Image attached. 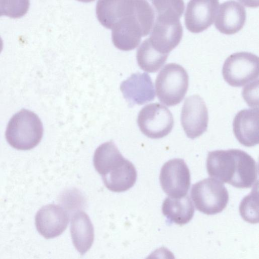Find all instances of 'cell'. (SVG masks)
Masks as SVG:
<instances>
[{"instance_id":"obj_1","label":"cell","mask_w":259,"mask_h":259,"mask_svg":"<svg viewBox=\"0 0 259 259\" xmlns=\"http://www.w3.org/2000/svg\"><path fill=\"white\" fill-rule=\"evenodd\" d=\"M206 168L211 178L238 188H249L258 182L257 163L240 149L209 152Z\"/></svg>"},{"instance_id":"obj_2","label":"cell","mask_w":259,"mask_h":259,"mask_svg":"<svg viewBox=\"0 0 259 259\" xmlns=\"http://www.w3.org/2000/svg\"><path fill=\"white\" fill-rule=\"evenodd\" d=\"M155 17L154 9L146 0H136L134 13L122 18L111 28L115 47L125 51L137 48L141 37L151 31Z\"/></svg>"},{"instance_id":"obj_3","label":"cell","mask_w":259,"mask_h":259,"mask_svg":"<svg viewBox=\"0 0 259 259\" xmlns=\"http://www.w3.org/2000/svg\"><path fill=\"white\" fill-rule=\"evenodd\" d=\"M43 126L34 112L23 109L15 114L6 131L8 143L17 150H27L36 146L43 136Z\"/></svg>"},{"instance_id":"obj_4","label":"cell","mask_w":259,"mask_h":259,"mask_svg":"<svg viewBox=\"0 0 259 259\" xmlns=\"http://www.w3.org/2000/svg\"><path fill=\"white\" fill-rule=\"evenodd\" d=\"M189 86V76L180 65L168 63L158 74L155 88L160 102L167 106L179 104L185 96Z\"/></svg>"},{"instance_id":"obj_5","label":"cell","mask_w":259,"mask_h":259,"mask_svg":"<svg viewBox=\"0 0 259 259\" xmlns=\"http://www.w3.org/2000/svg\"><path fill=\"white\" fill-rule=\"evenodd\" d=\"M191 196L196 209L207 214L222 212L229 201V193L220 180L208 178L193 185Z\"/></svg>"},{"instance_id":"obj_6","label":"cell","mask_w":259,"mask_h":259,"mask_svg":"<svg viewBox=\"0 0 259 259\" xmlns=\"http://www.w3.org/2000/svg\"><path fill=\"white\" fill-rule=\"evenodd\" d=\"M258 57L250 52L234 53L225 60L222 68L224 80L231 86L243 87L258 79Z\"/></svg>"},{"instance_id":"obj_7","label":"cell","mask_w":259,"mask_h":259,"mask_svg":"<svg viewBox=\"0 0 259 259\" xmlns=\"http://www.w3.org/2000/svg\"><path fill=\"white\" fill-rule=\"evenodd\" d=\"M137 122L142 133L151 139H160L168 135L174 123L170 110L158 103L144 106L138 114Z\"/></svg>"},{"instance_id":"obj_8","label":"cell","mask_w":259,"mask_h":259,"mask_svg":"<svg viewBox=\"0 0 259 259\" xmlns=\"http://www.w3.org/2000/svg\"><path fill=\"white\" fill-rule=\"evenodd\" d=\"M160 183L169 197L181 198L187 194L191 176L187 165L182 159L175 158L166 162L161 167Z\"/></svg>"},{"instance_id":"obj_9","label":"cell","mask_w":259,"mask_h":259,"mask_svg":"<svg viewBox=\"0 0 259 259\" xmlns=\"http://www.w3.org/2000/svg\"><path fill=\"white\" fill-rule=\"evenodd\" d=\"M180 19L156 16L149 38L152 46L160 53L169 55L180 42L183 29Z\"/></svg>"},{"instance_id":"obj_10","label":"cell","mask_w":259,"mask_h":259,"mask_svg":"<svg viewBox=\"0 0 259 259\" xmlns=\"http://www.w3.org/2000/svg\"><path fill=\"white\" fill-rule=\"evenodd\" d=\"M181 121L187 136L196 138L207 130L208 114L205 103L199 95L186 98L181 114Z\"/></svg>"},{"instance_id":"obj_11","label":"cell","mask_w":259,"mask_h":259,"mask_svg":"<svg viewBox=\"0 0 259 259\" xmlns=\"http://www.w3.org/2000/svg\"><path fill=\"white\" fill-rule=\"evenodd\" d=\"M219 5V0H190L185 13L186 28L195 33L207 29L214 22Z\"/></svg>"},{"instance_id":"obj_12","label":"cell","mask_w":259,"mask_h":259,"mask_svg":"<svg viewBox=\"0 0 259 259\" xmlns=\"http://www.w3.org/2000/svg\"><path fill=\"white\" fill-rule=\"evenodd\" d=\"M35 226L39 233L47 239L56 237L66 229L68 215L60 205L50 204L41 207L36 213Z\"/></svg>"},{"instance_id":"obj_13","label":"cell","mask_w":259,"mask_h":259,"mask_svg":"<svg viewBox=\"0 0 259 259\" xmlns=\"http://www.w3.org/2000/svg\"><path fill=\"white\" fill-rule=\"evenodd\" d=\"M120 89L132 105L144 104L153 100L155 96L151 78L146 73L132 74L121 83Z\"/></svg>"},{"instance_id":"obj_14","label":"cell","mask_w":259,"mask_h":259,"mask_svg":"<svg viewBox=\"0 0 259 259\" xmlns=\"http://www.w3.org/2000/svg\"><path fill=\"white\" fill-rule=\"evenodd\" d=\"M233 130L237 140L244 146L257 145L259 142L258 107L239 111L233 119Z\"/></svg>"},{"instance_id":"obj_15","label":"cell","mask_w":259,"mask_h":259,"mask_svg":"<svg viewBox=\"0 0 259 259\" xmlns=\"http://www.w3.org/2000/svg\"><path fill=\"white\" fill-rule=\"evenodd\" d=\"M215 27L220 32L230 35L240 31L246 21L244 7L235 1L224 2L220 6L216 15Z\"/></svg>"},{"instance_id":"obj_16","label":"cell","mask_w":259,"mask_h":259,"mask_svg":"<svg viewBox=\"0 0 259 259\" xmlns=\"http://www.w3.org/2000/svg\"><path fill=\"white\" fill-rule=\"evenodd\" d=\"M136 0H98L97 17L105 27L111 29L122 18L133 14Z\"/></svg>"},{"instance_id":"obj_17","label":"cell","mask_w":259,"mask_h":259,"mask_svg":"<svg viewBox=\"0 0 259 259\" xmlns=\"http://www.w3.org/2000/svg\"><path fill=\"white\" fill-rule=\"evenodd\" d=\"M136 169L129 160L124 159L121 163L102 176L104 185L115 192L125 191L132 188L137 180Z\"/></svg>"},{"instance_id":"obj_18","label":"cell","mask_w":259,"mask_h":259,"mask_svg":"<svg viewBox=\"0 0 259 259\" xmlns=\"http://www.w3.org/2000/svg\"><path fill=\"white\" fill-rule=\"evenodd\" d=\"M72 242L81 254L91 247L94 239V230L88 214L82 211L76 212L72 217L70 225Z\"/></svg>"},{"instance_id":"obj_19","label":"cell","mask_w":259,"mask_h":259,"mask_svg":"<svg viewBox=\"0 0 259 259\" xmlns=\"http://www.w3.org/2000/svg\"><path fill=\"white\" fill-rule=\"evenodd\" d=\"M194 206L188 195L181 198L168 197L163 201L162 211L170 223L183 225L189 223L194 213Z\"/></svg>"},{"instance_id":"obj_20","label":"cell","mask_w":259,"mask_h":259,"mask_svg":"<svg viewBox=\"0 0 259 259\" xmlns=\"http://www.w3.org/2000/svg\"><path fill=\"white\" fill-rule=\"evenodd\" d=\"M124 159L112 141L107 142L96 149L93 158L94 166L97 172L103 176Z\"/></svg>"},{"instance_id":"obj_21","label":"cell","mask_w":259,"mask_h":259,"mask_svg":"<svg viewBox=\"0 0 259 259\" xmlns=\"http://www.w3.org/2000/svg\"><path fill=\"white\" fill-rule=\"evenodd\" d=\"M168 54L157 50L151 44L149 38L146 39L137 52V60L139 67L150 73L157 72L165 63Z\"/></svg>"},{"instance_id":"obj_22","label":"cell","mask_w":259,"mask_h":259,"mask_svg":"<svg viewBox=\"0 0 259 259\" xmlns=\"http://www.w3.org/2000/svg\"><path fill=\"white\" fill-rule=\"evenodd\" d=\"M251 192L241 201L239 212L243 219L249 223L258 222V182L254 185Z\"/></svg>"},{"instance_id":"obj_23","label":"cell","mask_w":259,"mask_h":259,"mask_svg":"<svg viewBox=\"0 0 259 259\" xmlns=\"http://www.w3.org/2000/svg\"><path fill=\"white\" fill-rule=\"evenodd\" d=\"M156 16L175 17L180 18L183 14V0H149Z\"/></svg>"},{"instance_id":"obj_24","label":"cell","mask_w":259,"mask_h":259,"mask_svg":"<svg viewBox=\"0 0 259 259\" xmlns=\"http://www.w3.org/2000/svg\"><path fill=\"white\" fill-rule=\"evenodd\" d=\"M29 5V0H0V17H22L27 13Z\"/></svg>"},{"instance_id":"obj_25","label":"cell","mask_w":259,"mask_h":259,"mask_svg":"<svg viewBox=\"0 0 259 259\" xmlns=\"http://www.w3.org/2000/svg\"><path fill=\"white\" fill-rule=\"evenodd\" d=\"M244 6L250 8H257L259 0H238Z\"/></svg>"},{"instance_id":"obj_26","label":"cell","mask_w":259,"mask_h":259,"mask_svg":"<svg viewBox=\"0 0 259 259\" xmlns=\"http://www.w3.org/2000/svg\"><path fill=\"white\" fill-rule=\"evenodd\" d=\"M3 48V41L1 37H0V53L2 52Z\"/></svg>"},{"instance_id":"obj_27","label":"cell","mask_w":259,"mask_h":259,"mask_svg":"<svg viewBox=\"0 0 259 259\" xmlns=\"http://www.w3.org/2000/svg\"><path fill=\"white\" fill-rule=\"evenodd\" d=\"M77 1L83 2V3H90L94 1V0H76Z\"/></svg>"}]
</instances>
